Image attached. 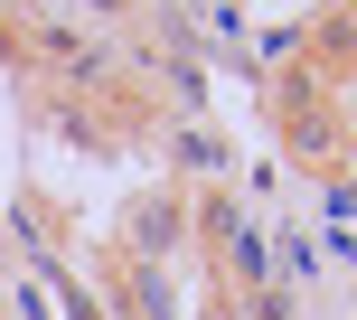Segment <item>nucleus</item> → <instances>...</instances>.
Wrapping results in <instances>:
<instances>
[{
    "label": "nucleus",
    "mask_w": 357,
    "mask_h": 320,
    "mask_svg": "<svg viewBox=\"0 0 357 320\" xmlns=\"http://www.w3.org/2000/svg\"><path fill=\"white\" fill-rule=\"evenodd\" d=\"M169 226H178V198H142V217H132V245H142V254H169Z\"/></svg>",
    "instance_id": "1"
}]
</instances>
